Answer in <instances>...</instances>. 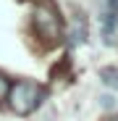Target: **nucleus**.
Segmentation results:
<instances>
[{
	"mask_svg": "<svg viewBox=\"0 0 118 121\" xmlns=\"http://www.w3.org/2000/svg\"><path fill=\"white\" fill-rule=\"evenodd\" d=\"M8 100L11 108L21 116H29L32 111H37L45 100V90L37 87L34 82H16L13 87H8Z\"/></svg>",
	"mask_w": 118,
	"mask_h": 121,
	"instance_id": "nucleus-1",
	"label": "nucleus"
},
{
	"mask_svg": "<svg viewBox=\"0 0 118 121\" xmlns=\"http://www.w3.org/2000/svg\"><path fill=\"white\" fill-rule=\"evenodd\" d=\"M34 24H37V29L42 32V34H53V29H55V16L50 13V11H37L34 13Z\"/></svg>",
	"mask_w": 118,
	"mask_h": 121,
	"instance_id": "nucleus-2",
	"label": "nucleus"
},
{
	"mask_svg": "<svg viewBox=\"0 0 118 121\" xmlns=\"http://www.w3.org/2000/svg\"><path fill=\"white\" fill-rule=\"evenodd\" d=\"M100 79H102L108 87L118 90V69H102V71H100Z\"/></svg>",
	"mask_w": 118,
	"mask_h": 121,
	"instance_id": "nucleus-3",
	"label": "nucleus"
},
{
	"mask_svg": "<svg viewBox=\"0 0 118 121\" xmlns=\"http://www.w3.org/2000/svg\"><path fill=\"white\" fill-rule=\"evenodd\" d=\"M108 5H110V11H108V13H113V16H115V13H118V0H108Z\"/></svg>",
	"mask_w": 118,
	"mask_h": 121,
	"instance_id": "nucleus-4",
	"label": "nucleus"
},
{
	"mask_svg": "<svg viewBox=\"0 0 118 121\" xmlns=\"http://www.w3.org/2000/svg\"><path fill=\"white\" fill-rule=\"evenodd\" d=\"M5 92H8V84H5V79H3V76H0V97H3Z\"/></svg>",
	"mask_w": 118,
	"mask_h": 121,
	"instance_id": "nucleus-5",
	"label": "nucleus"
}]
</instances>
